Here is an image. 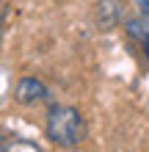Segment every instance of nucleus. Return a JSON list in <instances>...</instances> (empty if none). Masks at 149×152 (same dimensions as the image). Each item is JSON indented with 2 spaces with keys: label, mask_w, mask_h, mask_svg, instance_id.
<instances>
[{
  "label": "nucleus",
  "mask_w": 149,
  "mask_h": 152,
  "mask_svg": "<svg viewBox=\"0 0 149 152\" xmlns=\"http://www.w3.org/2000/svg\"><path fill=\"white\" fill-rule=\"evenodd\" d=\"M3 152H41L36 141L22 138V136H6L3 138Z\"/></svg>",
  "instance_id": "4"
},
{
  "label": "nucleus",
  "mask_w": 149,
  "mask_h": 152,
  "mask_svg": "<svg viewBox=\"0 0 149 152\" xmlns=\"http://www.w3.org/2000/svg\"><path fill=\"white\" fill-rule=\"evenodd\" d=\"M44 133L52 144L58 147H77L86 138V119L83 113L72 105H50L47 119H44Z\"/></svg>",
  "instance_id": "1"
},
{
  "label": "nucleus",
  "mask_w": 149,
  "mask_h": 152,
  "mask_svg": "<svg viewBox=\"0 0 149 152\" xmlns=\"http://www.w3.org/2000/svg\"><path fill=\"white\" fill-rule=\"evenodd\" d=\"M144 56H146V61H149V36L144 39Z\"/></svg>",
  "instance_id": "6"
},
{
  "label": "nucleus",
  "mask_w": 149,
  "mask_h": 152,
  "mask_svg": "<svg viewBox=\"0 0 149 152\" xmlns=\"http://www.w3.org/2000/svg\"><path fill=\"white\" fill-rule=\"evenodd\" d=\"M14 100L20 102V105H39V102L50 100V91H47V86L41 83V80L22 77L20 83L14 86Z\"/></svg>",
  "instance_id": "2"
},
{
  "label": "nucleus",
  "mask_w": 149,
  "mask_h": 152,
  "mask_svg": "<svg viewBox=\"0 0 149 152\" xmlns=\"http://www.w3.org/2000/svg\"><path fill=\"white\" fill-rule=\"evenodd\" d=\"M138 3H141V14L149 17V0H138Z\"/></svg>",
  "instance_id": "5"
},
{
  "label": "nucleus",
  "mask_w": 149,
  "mask_h": 152,
  "mask_svg": "<svg viewBox=\"0 0 149 152\" xmlns=\"http://www.w3.org/2000/svg\"><path fill=\"white\" fill-rule=\"evenodd\" d=\"M124 20V0H97V25L102 31H113Z\"/></svg>",
  "instance_id": "3"
}]
</instances>
